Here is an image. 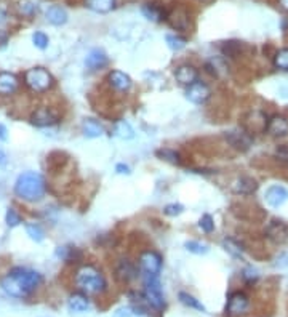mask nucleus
Returning a JSON list of instances; mask_svg holds the SVG:
<instances>
[{"instance_id": "31", "label": "nucleus", "mask_w": 288, "mask_h": 317, "mask_svg": "<svg viewBox=\"0 0 288 317\" xmlns=\"http://www.w3.org/2000/svg\"><path fill=\"white\" fill-rule=\"evenodd\" d=\"M179 301H181L184 306H188V308H192V309H197V311L205 313V306H203L202 303L198 301L197 298H194V296L189 295V293L179 292Z\"/></svg>"}, {"instance_id": "49", "label": "nucleus", "mask_w": 288, "mask_h": 317, "mask_svg": "<svg viewBox=\"0 0 288 317\" xmlns=\"http://www.w3.org/2000/svg\"><path fill=\"white\" fill-rule=\"evenodd\" d=\"M5 23H6V13L2 8H0V26L5 24Z\"/></svg>"}, {"instance_id": "14", "label": "nucleus", "mask_w": 288, "mask_h": 317, "mask_svg": "<svg viewBox=\"0 0 288 317\" xmlns=\"http://www.w3.org/2000/svg\"><path fill=\"white\" fill-rule=\"evenodd\" d=\"M175 79L179 85L189 87L191 83L198 80V72L192 64H181V66H178L175 70Z\"/></svg>"}, {"instance_id": "1", "label": "nucleus", "mask_w": 288, "mask_h": 317, "mask_svg": "<svg viewBox=\"0 0 288 317\" xmlns=\"http://www.w3.org/2000/svg\"><path fill=\"white\" fill-rule=\"evenodd\" d=\"M42 282L43 277L37 271L15 268L3 277L0 282V287L6 295L13 296V298H28L42 285Z\"/></svg>"}, {"instance_id": "12", "label": "nucleus", "mask_w": 288, "mask_h": 317, "mask_svg": "<svg viewBox=\"0 0 288 317\" xmlns=\"http://www.w3.org/2000/svg\"><path fill=\"white\" fill-rule=\"evenodd\" d=\"M138 266L128 258H124L115 266V279L122 283H130L138 277Z\"/></svg>"}, {"instance_id": "9", "label": "nucleus", "mask_w": 288, "mask_h": 317, "mask_svg": "<svg viewBox=\"0 0 288 317\" xmlns=\"http://www.w3.org/2000/svg\"><path fill=\"white\" fill-rule=\"evenodd\" d=\"M264 234L269 241L282 245L288 242V224L285 221H282V219H271L266 226Z\"/></svg>"}, {"instance_id": "27", "label": "nucleus", "mask_w": 288, "mask_h": 317, "mask_svg": "<svg viewBox=\"0 0 288 317\" xmlns=\"http://www.w3.org/2000/svg\"><path fill=\"white\" fill-rule=\"evenodd\" d=\"M114 135L119 137L122 140H131L134 137V132L133 128L130 127V124L125 120H119L117 124L114 125Z\"/></svg>"}, {"instance_id": "30", "label": "nucleus", "mask_w": 288, "mask_h": 317, "mask_svg": "<svg viewBox=\"0 0 288 317\" xmlns=\"http://www.w3.org/2000/svg\"><path fill=\"white\" fill-rule=\"evenodd\" d=\"M242 48H243V43L242 42H237V40H229V42H224L223 43V53L226 56H230V58H237L240 53H242Z\"/></svg>"}, {"instance_id": "11", "label": "nucleus", "mask_w": 288, "mask_h": 317, "mask_svg": "<svg viewBox=\"0 0 288 317\" xmlns=\"http://www.w3.org/2000/svg\"><path fill=\"white\" fill-rule=\"evenodd\" d=\"M224 138H226V141L234 147V149L240 151V152L248 151L253 144L252 137L243 130H229L224 133Z\"/></svg>"}, {"instance_id": "13", "label": "nucleus", "mask_w": 288, "mask_h": 317, "mask_svg": "<svg viewBox=\"0 0 288 317\" xmlns=\"http://www.w3.org/2000/svg\"><path fill=\"white\" fill-rule=\"evenodd\" d=\"M107 83L109 87L119 93H127L133 85L131 77L125 72H122V70H111L107 75Z\"/></svg>"}, {"instance_id": "35", "label": "nucleus", "mask_w": 288, "mask_h": 317, "mask_svg": "<svg viewBox=\"0 0 288 317\" xmlns=\"http://www.w3.org/2000/svg\"><path fill=\"white\" fill-rule=\"evenodd\" d=\"M165 40H166V43H168V47H170L173 51H179V50H183V48L186 47V40H184L183 37H179V35L166 34Z\"/></svg>"}, {"instance_id": "3", "label": "nucleus", "mask_w": 288, "mask_h": 317, "mask_svg": "<svg viewBox=\"0 0 288 317\" xmlns=\"http://www.w3.org/2000/svg\"><path fill=\"white\" fill-rule=\"evenodd\" d=\"M47 192V183L40 173L24 172L18 176L15 183V194L28 202H38Z\"/></svg>"}, {"instance_id": "26", "label": "nucleus", "mask_w": 288, "mask_h": 317, "mask_svg": "<svg viewBox=\"0 0 288 317\" xmlns=\"http://www.w3.org/2000/svg\"><path fill=\"white\" fill-rule=\"evenodd\" d=\"M85 6L95 13H109L115 8V0H85Z\"/></svg>"}, {"instance_id": "34", "label": "nucleus", "mask_w": 288, "mask_h": 317, "mask_svg": "<svg viewBox=\"0 0 288 317\" xmlns=\"http://www.w3.org/2000/svg\"><path fill=\"white\" fill-rule=\"evenodd\" d=\"M184 247H186V250H189L191 253H195V255L208 253V245L200 244V242H197V241H188V242L184 244Z\"/></svg>"}, {"instance_id": "20", "label": "nucleus", "mask_w": 288, "mask_h": 317, "mask_svg": "<svg viewBox=\"0 0 288 317\" xmlns=\"http://www.w3.org/2000/svg\"><path fill=\"white\" fill-rule=\"evenodd\" d=\"M256 189H258V183H256V179L250 178V176L237 178L232 184V191L237 194V196H250V194L256 192Z\"/></svg>"}, {"instance_id": "23", "label": "nucleus", "mask_w": 288, "mask_h": 317, "mask_svg": "<svg viewBox=\"0 0 288 317\" xmlns=\"http://www.w3.org/2000/svg\"><path fill=\"white\" fill-rule=\"evenodd\" d=\"M45 16H47V21L53 26H63L67 23V11L60 5H51Z\"/></svg>"}, {"instance_id": "21", "label": "nucleus", "mask_w": 288, "mask_h": 317, "mask_svg": "<svg viewBox=\"0 0 288 317\" xmlns=\"http://www.w3.org/2000/svg\"><path fill=\"white\" fill-rule=\"evenodd\" d=\"M19 80L15 74L11 72H0V95L10 96L18 90Z\"/></svg>"}, {"instance_id": "40", "label": "nucleus", "mask_w": 288, "mask_h": 317, "mask_svg": "<svg viewBox=\"0 0 288 317\" xmlns=\"http://www.w3.org/2000/svg\"><path fill=\"white\" fill-rule=\"evenodd\" d=\"M184 211V207L181 204H168L163 207V213L166 216H178Z\"/></svg>"}, {"instance_id": "36", "label": "nucleus", "mask_w": 288, "mask_h": 317, "mask_svg": "<svg viewBox=\"0 0 288 317\" xmlns=\"http://www.w3.org/2000/svg\"><path fill=\"white\" fill-rule=\"evenodd\" d=\"M198 228H200L203 232H207V234L213 232L215 231V219H213V216L208 215V213L202 215V218L198 219Z\"/></svg>"}, {"instance_id": "19", "label": "nucleus", "mask_w": 288, "mask_h": 317, "mask_svg": "<svg viewBox=\"0 0 288 317\" xmlns=\"http://www.w3.org/2000/svg\"><path fill=\"white\" fill-rule=\"evenodd\" d=\"M67 308H69V311L74 313V314H82V313L88 311V308H90L88 296L85 293H82V292L72 293L67 298Z\"/></svg>"}, {"instance_id": "7", "label": "nucleus", "mask_w": 288, "mask_h": 317, "mask_svg": "<svg viewBox=\"0 0 288 317\" xmlns=\"http://www.w3.org/2000/svg\"><path fill=\"white\" fill-rule=\"evenodd\" d=\"M58 122H60V112L50 106L38 107L31 115V124L35 127H40V128L53 127L58 124Z\"/></svg>"}, {"instance_id": "43", "label": "nucleus", "mask_w": 288, "mask_h": 317, "mask_svg": "<svg viewBox=\"0 0 288 317\" xmlns=\"http://www.w3.org/2000/svg\"><path fill=\"white\" fill-rule=\"evenodd\" d=\"M243 279L250 283L255 282L256 279H258V271L253 269V268H247L245 271H243Z\"/></svg>"}, {"instance_id": "29", "label": "nucleus", "mask_w": 288, "mask_h": 317, "mask_svg": "<svg viewBox=\"0 0 288 317\" xmlns=\"http://www.w3.org/2000/svg\"><path fill=\"white\" fill-rule=\"evenodd\" d=\"M38 5L32 0H23V2L18 3V13L24 18H32L37 13Z\"/></svg>"}, {"instance_id": "18", "label": "nucleus", "mask_w": 288, "mask_h": 317, "mask_svg": "<svg viewBox=\"0 0 288 317\" xmlns=\"http://www.w3.org/2000/svg\"><path fill=\"white\" fill-rule=\"evenodd\" d=\"M266 130L271 137L275 138H282L288 135V120L282 115H274L271 120H267Z\"/></svg>"}, {"instance_id": "4", "label": "nucleus", "mask_w": 288, "mask_h": 317, "mask_svg": "<svg viewBox=\"0 0 288 317\" xmlns=\"http://www.w3.org/2000/svg\"><path fill=\"white\" fill-rule=\"evenodd\" d=\"M143 296L146 303L156 311H163L166 306L165 296L162 292V283H160L159 276L143 274Z\"/></svg>"}, {"instance_id": "2", "label": "nucleus", "mask_w": 288, "mask_h": 317, "mask_svg": "<svg viewBox=\"0 0 288 317\" xmlns=\"http://www.w3.org/2000/svg\"><path fill=\"white\" fill-rule=\"evenodd\" d=\"M75 287L87 296H101L107 290V281L101 271L93 264H82L74 276Z\"/></svg>"}, {"instance_id": "45", "label": "nucleus", "mask_w": 288, "mask_h": 317, "mask_svg": "<svg viewBox=\"0 0 288 317\" xmlns=\"http://www.w3.org/2000/svg\"><path fill=\"white\" fill-rule=\"evenodd\" d=\"M115 172L120 173V175H130L131 173L130 167L125 165V164H117V165H115Z\"/></svg>"}, {"instance_id": "39", "label": "nucleus", "mask_w": 288, "mask_h": 317, "mask_svg": "<svg viewBox=\"0 0 288 317\" xmlns=\"http://www.w3.org/2000/svg\"><path fill=\"white\" fill-rule=\"evenodd\" d=\"M274 157L277 159L282 165L288 167V146L280 144V146L275 147V151H274Z\"/></svg>"}, {"instance_id": "37", "label": "nucleus", "mask_w": 288, "mask_h": 317, "mask_svg": "<svg viewBox=\"0 0 288 317\" xmlns=\"http://www.w3.org/2000/svg\"><path fill=\"white\" fill-rule=\"evenodd\" d=\"M223 247H224V250H226V251H229L232 256H240L243 253L242 245L237 244L235 241H232V239H226V241L223 242Z\"/></svg>"}, {"instance_id": "46", "label": "nucleus", "mask_w": 288, "mask_h": 317, "mask_svg": "<svg viewBox=\"0 0 288 317\" xmlns=\"http://www.w3.org/2000/svg\"><path fill=\"white\" fill-rule=\"evenodd\" d=\"M6 42H8V34L5 31H0V47H5Z\"/></svg>"}, {"instance_id": "22", "label": "nucleus", "mask_w": 288, "mask_h": 317, "mask_svg": "<svg viewBox=\"0 0 288 317\" xmlns=\"http://www.w3.org/2000/svg\"><path fill=\"white\" fill-rule=\"evenodd\" d=\"M143 15L149 19V21H154V23H160V21H163V19H166V16H168V13L165 11L163 6H160L157 3H146L143 5Z\"/></svg>"}, {"instance_id": "41", "label": "nucleus", "mask_w": 288, "mask_h": 317, "mask_svg": "<svg viewBox=\"0 0 288 317\" xmlns=\"http://www.w3.org/2000/svg\"><path fill=\"white\" fill-rule=\"evenodd\" d=\"M21 221H23V219H21V216L18 215V211L15 209L6 210V224H8L10 228H15V226H18Z\"/></svg>"}, {"instance_id": "28", "label": "nucleus", "mask_w": 288, "mask_h": 317, "mask_svg": "<svg viewBox=\"0 0 288 317\" xmlns=\"http://www.w3.org/2000/svg\"><path fill=\"white\" fill-rule=\"evenodd\" d=\"M156 154H157V157H160L165 162H170L173 165L181 164V156H179V152H176L175 149H170V147H162V149H159Z\"/></svg>"}, {"instance_id": "38", "label": "nucleus", "mask_w": 288, "mask_h": 317, "mask_svg": "<svg viewBox=\"0 0 288 317\" xmlns=\"http://www.w3.org/2000/svg\"><path fill=\"white\" fill-rule=\"evenodd\" d=\"M32 42H34V45H35L37 48L45 50V48L48 47L50 38H48V35H47V34H45V32L37 31V32H34V34H32Z\"/></svg>"}, {"instance_id": "5", "label": "nucleus", "mask_w": 288, "mask_h": 317, "mask_svg": "<svg viewBox=\"0 0 288 317\" xmlns=\"http://www.w3.org/2000/svg\"><path fill=\"white\" fill-rule=\"evenodd\" d=\"M24 83L29 90H32L34 93H45L48 90L53 88L55 79L51 75L50 70L45 68H32L28 69L24 72Z\"/></svg>"}, {"instance_id": "8", "label": "nucleus", "mask_w": 288, "mask_h": 317, "mask_svg": "<svg viewBox=\"0 0 288 317\" xmlns=\"http://www.w3.org/2000/svg\"><path fill=\"white\" fill-rule=\"evenodd\" d=\"M250 309V298L243 292H235L229 296L226 305V316L229 317H240L247 314Z\"/></svg>"}, {"instance_id": "24", "label": "nucleus", "mask_w": 288, "mask_h": 317, "mask_svg": "<svg viewBox=\"0 0 288 317\" xmlns=\"http://www.w3.org/2000/svg\"><path fill=\"white\" fill-rule=\"evenodd\" d=\"M56 256L61 258L63 261L75 263V261H80L82 260L83 253L77 247H72V245H63V247H58L56 248Z\"/></svg>"}, {"instance_id": "50", "label": "nucleus", "mask_w": 288, "mask_h": 317, "mask_svg": "<svg viewBox=\"0 0 288 317\" xmlns=\"http://www.w3.org/2000/svg\"><path fill=\"white\" fill-rule=\"evenodd\" d=\"M5 164H6V156L0 151V165H5Z\"/></svg>"}, {"instance_id": "48", "label": "nucleus", "mask_w": 288, "mask_h": 317, "mask_svg": "<svg viewBox=\"0 0 288 317\" xmlns=\"http://www.w3.org/2000/svg\"><path fill=\"white\" fill-rule=\"evenodd\" d=\"M279 5H280L282 10L288 13V0H279Z\"/></svg>"}, {"instance_id": "10", "label": "nucleus", "mask_w": 288, "mask_h": 317, "mask_svg": "<svg viewBox=\"0 0 288 317\" xmlns=\"http://www.w3.org/2000/svg\"><path fill=\"white\" fill-rule=\"evenodd\" d=\"M211 96V88L202 80H195L186 88V98L194 105H203Z\"/></svg>"}, {"instance_id": "16", "label": "nucleus", "mask_w": 288, "mask_h": 317, "mask_svg": "<svg viewBox=\"0 0 288 317\" xmlns=\"http://www.w3.org/2000/svg\"><path fill=\"white\" fill-rule=\"evenodd\" d=\"M166 21L171 26L173 29L186 32L189 29V15L184 8H176L173 10L168 16H166Z\"/></svg>"}, {"instance_id": "33", "label": "nucleus", "mask_w": 288, "mask_h": 317, "mask_svg": "<svg viewBox=\"0 0 288 317\" xmlns=\"http://www.w3.org/2000/svg\"><path fill=\"white\" fill-rule=\"evenodd\" d=\"M274 66L282 70H288V48H282L275 53Z\"/></svg>"}, {"instance_id": "44", "label": "nucleus", "mask_w": 288, "mask_h": 317, "mask_svg": "<svg viewBox=\"0 0 288 317\" xmlns=\"http://www.w3.org/2000/svg\"><path fill=\"white\" fill-rule=\"evenodd\" d=\"M274 266L275 268H285V266H288V253H282L277 258V261L274 263Z\"/></svg>"}, {"instance_id": "32", "label": "nucleus", "mask_w": 288, "mask_h": 317, "mask_svg": "<svg viewBox=\"0 0 288 317\" xmlns=\"http://www.w3.org/2000/svg\"><path fill=\"white\" fill-rule=\"evenodd\" d=\"M26 232H28V236L35 242H42L45 239V231L42 229V226L37 223L26 224Z\"/></svg>"}, {"instance_id": "47", "label": "nucleus", "mask_w": 288, "mask_h": 317, "mask_svg": "<svg viewBox=\"0 0 288 317\" xmlns=\"http://www.w3.org/2000/svg\"><path fill=\"white\" fill-rule=\"evenodd\" d=\"M0 140H2V141L6 140V128H5V125H2V124H0Z\"/></svg>"}, {"instance_id": "42", "label": "nucleus", "mask_w": 288, "mask_h": 317, "mask_svg": "<svg viewBox=\"0 0 288 317\" xmlns=\"http://www.w3.org/2000/svg\"><path fill=\"white\" fill-rule=\"evenodd\" d=\"M134 313H133V308L131 306H122L119 309H115L112 317H131Z\"/></svg>"}, {"instance_id": "6", "label": "nucleus", "mask_w": 288, "mask_h": 317, "mask_svg": "<svg viewBox=\"0 0 288 317\" xmlns=\"http://www.w3.org/2000/svg\"><path fill=\"white\" fill-rule=\"evenodd\" d=\"M162 255L156 250H143L138 256V269L143 274L159 276L162 271Z\"/></svg>"}, {"instance_id": "15", "label": "nucleus", "mask_w": 288, "mask_h": 317, "mask_svg": "<svg viewBox=\"0 0 288 317\" xmlns=\"http://www.w3.org/2000/svg\"><path fill=\"white\" fill-rule=\"evenodd\" d=\"M264 199H266V202L269 205L274 207V209H277V207H282L288 200V191L285 189L284 186L274 184L266 191Z\"/></svg>"}, {"instance_id": "17", "label": "nucleus", "mask_w": 288, "mask_h": 317, "mask_svg": "<svg viewBox=\"0 0 288 317\" xmlns=\"http://www.w3.org/2000/svg\"><path fill=\"white\" fill-rule=\"evenodd\" d=\"M85 64H87V68L90 70H101V69H104L107 64H109V58H107V55L102 50L95 48V50H92L87 55Z\"/></svg>"}, {"instance_id": "25", "label": "nucleus", "mask_w": 288, "mask_h": 317, "mask_svg": "<svg viewBox=\"0 0 288 317\" xmlns=\"http://www.w3.org/2000/svg\"><path fill=\"white\" fill-rule=\"evenodd\" d=\"M82 132L87 138H99L104 135V127L95 119H85L82 122Z\"/></svg>"}]
</instances>
